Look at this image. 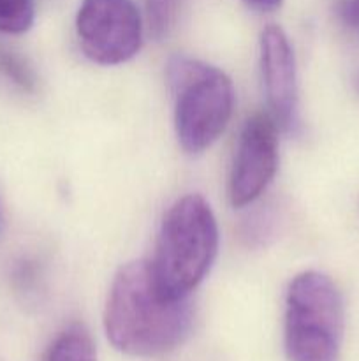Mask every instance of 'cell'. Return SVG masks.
Segmentation results:
<instances>
[{
  "mask_svg": "<svg viewBox=\"0 0 359 361\" xmlns=\"http://www.w3.org/2000/svg\"><path fill=\"white\" fill-rule=\"evenodd\" d=\"M190 298H175L158 286L150 261H132L113 281L104 312L109 342L129 356L175 351L192 330Z\"/></svg>",
  "mask_w": 359,
  "mask_h": 361,
  "instance_id": "1",
  "label": "cell"
},
{
  "mask_svg": "<svg viewBox=\"0 0 359 361\" xmlns=\"http://www.w3.org/2000/svg\"><path fill=\"white\" fill-rule=\"evenodd\" d=\"M334 14L348 34L359 35V0H336Z\"/></svg>",
  "mask_w": 359,
  "mask_h": 361,
  "instance_id": "12",
  "label": "cell"
},
{
  "mask_svg": "<svg viewBox=\"0 0 359 361\" xmlns=\"http://www.w3.org/2000/svg\"><path fill=\"white\" fill-rule=\"evenodd\" d=\"M218 226L213 210L199 194L176 201L158 231L150 261L158 286L175 298H190L218 252Z\"/></svg>",
  "mask_w": 359,
  "mask_h": 361,
  "instance_id": "2",
  "label": "cell"
},
{
  "mask_svg": "<svg viewBox=\"0 0 359 361\" xmlns=\"http://www.w3.org/2000/svg\"><path fill=\"white\" fill-rule=\"evenodd\" d=\"M278 168L277 123L257 113L243 126L229 175V200L234 208L252 204L266 190Z\"/></svg>",
  "mask_w": 359,
  "mask_h": 361,
  "instance_id": "6",
  "label": "cell"
},
{
  "mask_svg": "<svg viewBox=\"0 0 359 361\" xmlns=\"http://www.w3.org/2000/svg\"><path fill=\"white\" fill-rule=\"evenodd\" d=\"M34 23V0H0V32L23 34Z\"/></svg>",
  "mask_w": 359,
  "mask_h": 361,
  "instance_id": "9",
  "label": "cell"
},
{
  "mask_svg": "<svg viewBox=\"0 0 359 361\" xmlns=\"http://www.w3.org/2000/svg\"><path fill=\"white\" fill-rule=\"evenodd\" d=\"M344 300L320 271H303L285 298L284 348L289 361H336L344 338Z\"/></svg>",
  "mask_w": 359,
  "mask_h": 361,
  "instance_id": "4",
  "label": "cell"
},
{
  "mask_svg": "<svg viewBox=\"0 0 359 361\" xmlns=\"http://www.w3.org/2000/svg\"><path fill=\"white\" fill-rule=\"evenodd\" d=\"M260 69L271 118L289 134L298 133V78L296 60L287 35L277 25H270L260 35Z\"/></svg>",
  "mask_w": 359,
  "mask_h": 361,
  "instance_id": "7",
  "label": "cell"
},
{
  "mask_svg": "<svg viewBox=\"0 0 359 361\" xmlns=\"http://www.w3.org/2000/svg\"><path fill=\"white\" fill-rule=\"evenodd\" d=\"M76 34L84 55L101 66H118L139 51L143 20L132 0H83Z\"/></svg>",
  "mask_w": 359,
  "mask_h": 361,
  "instance_id": "5",
  "label": "cell"
},
{
  "mask_svg": "<svg viewBox=\"0 0 359 361\" xmlns=\"http://www.w3.org/2000/svg\"><path fill=\"white\" fill-rule=\"evenodd\" d=\"M44 361H97L94 341L87 328L80 324L65 328L51 342Z\"/></svg>",
  "mask_w": 359,
  "mask_h": 361,
  "instance_id": "8",
  "label": "cell"
},
{
  "mask_svg": "<svg viewBox=\"0 0 359 361\" xmlns=\"http://www.w3.org/2000/svg\"><path fill=\"white\" fill-rule=\"evenodd\" d=\"M355 88H358V92H359V73L355 74Z\"/></svg>",
  "mask_w": 359,
  "mask_h": 361,
  "instance_id": "14",
  "label": "cell"
},
{
  "mask_svg": "<svg viewBox=\"0 0 359 361\" xmlns=\"http://www.w3.org/2000/svg\"><path fill=\"white\" fill-rule=\"evenodd\" d=\"M0 74L21 90L32 92L35 88L34 69L23 56L4 46H0Z\"/></svg>",
  "mask_w": 359,
  "mask_h": 361,
  "instance_id": "10",
  "label": "cell"
},
{
  "mask_svg": "<svg viewBox=\"0 0 359 361\" xmlns=\"http://www.w3.org/2000/svg\"><path fill=\"white\" fill-rule=\"evenodd\" d=\"M175 99V127L187 154H201L220 137L234 108V87L217 67L189 56L168 63Z\"/></svg>",
  "mask_w": 359,
  "mask_h": 361,
  "instance_id": "3",
  "label": "cell"
},
{
  "mask_svg": "<svg viewBox=\"0 0 359 361\" xmlns=\"http://www.w3.org/2000/svg\"><path fill=\"white\" fill-rule=\"evenodd\" d=\"M243 2H246L250 7H253V9L267 13V11H273L277 9V7H280L282 0H243Z\"/></svg>",
  "mask_w": 359,
  "mask_h": 361,
  "instance_id": "13",
  "label": "cell"
},
{
  "mask_svg": "<svg viewBox=\"0 0 359 361\" xmlns=\"http://www.w3.org/2000/svg\"><path fill=\"white\" fill-rule=\"evenodd\" d=\"M144 7L151 34L157 39L168 35L178 16L180 0H144Z\"/></svg>",
  "mask_w": 359,
  "mask_h": 361,
  "instance_id": "11",
  "label": "cell"
}]
</instances>
